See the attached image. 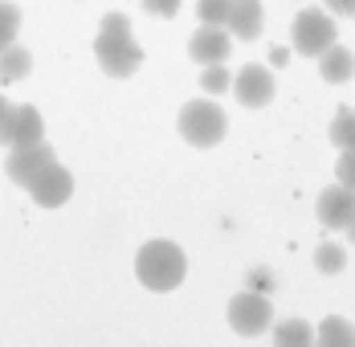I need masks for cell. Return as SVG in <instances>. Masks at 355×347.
Listing matches in <instances>:
<instances>
[{
	"mask_svg": "<svg viewBox=\"0 0 355 347\" xmlns=\"http://www.w3.org/2000/svg\"><path fill=\"white\" fill-rule=\"evenodd\" d=\"M143 12H151V17H176L180 0H143Z\"/></svg>",
	"mask_w": 355,
	"mask_h": 347,
	"instance_id": "obj_23",
	"label": "cell"
},
{
	"mask_svg": "<svg viewBox=\"0 0 355 347\" xmlns=\"http://www.w3.org/2000/svg\"><path fill=\"white\" fill-rule=\"evenodd\" d=\"M229 49H233V37H229L225 25H200L196 33L188 37V58H192L196 66H216V62H225Z\"/></svg>",
	"mask_w": 355,
	"mask_h": 347,
	"instance_id": "obj_10",
	"label": "cell"
},
{
	"mask_svg": "<svg viewBox=\"0 0 355 347\" xmlns=\"http://www.w3.org/2000/svg\"><path fill=\"white\" fill-rule=\"evenodd\" d=\"M94 58H98L103 74H110V78H131L143 66V49L135 41V33H131V21L123 12H107L103 17L98 37H94Z\"/></svg>",
	"mask_w": 355,
	"mask_h": 347,
	"instance_id": "obj_1",
	"label": "cell"
},
{
	"mask_svg": "<svg viewBox=\"0 0 355 347\" xmlns=\"http://www.w3.org/2000/svg\"><path fill=\"white\" fill-rule=\"evenodd\" d=\"M315 347H355V327L343 314H327L315 327Z\"/></svg>",
	"mask_w": 355,
	"mask_h": 347,
	"instance_id": "obj_14",
	"label": "cell"
},
{
	"mask_svg": "<svg viewBox=\"0 0 355 347\" xmlns=\"http://www.w3.org/2000/svg\"><path fill=\"white\" fill-rule=\"evenodd\" d=\"M229 327L237 331V335H261V331H270V323H274V303L261 294V290H241V294H233L229 298Z\"/></svg>",
	"mask_w": 355,
	"mask_h": 347,
	"instance_id": "obj_5",
	"label": "cell"
},
{
	"mask_svg": "<svg viewBox=\"0 0 355 347\" xmlns=\"http://www.w3.org/2000/svg\"><path fill=\"white\" fill-rule=\"evenodd\" d=\"M229 86H233V74L225 69V62L200 69V90H205V94H225Z\"/></svg>",
	"mask_w": 355,
	"mask_h": 347,
	"instance_id": "obj_19",
	"label": "cell"
},
{
	"mask_svg": "<svg viewBox=\"0 0 355 347\" xmlns=\"http://www.w3.org/2000/svg\"><path fill=\"white\" fill-rule=\"evenodd\" d=\"M180 135L192 147H216L220 139L229 135V119H225V110L216 103H205V99L184 103V110H180Z\"/></svg>",
	"mask_w": 355,
	"mask_h": 347,
	"instance_id": "obj_3",
	"label": "cell"
},
{
	"mask_svg": "<svg viewBox=\"0 0 355 347\" xmlns=\"http://www.w3.org/2000/svg\"><path fill=\"white\" fill-rule=\"evenodd\" d=\"M315 212L327 229H343L355 217V188H343V184H331L322 188L319 201H315Z\"/></svg>",
	"mask_w": 355,
	"mask_h": 347,
	"instance_id": "obj_11",
	"label": "cell"
},
{
	"mask_svg": "<svg viewBox=\"0 0 355 347\" xmlns=\"http://www.w3.org/2000/svg\"><path fill=\"white\" fill-rule=\"evenodd\" d=\"M335 176H339V184H343V188H355V147H347V151H339V164H335Z\"/></svg>",
	"mask_w": 355,
	"mask_h": 347,
	"instance_id": "obj_22",
	"label": "cell"
},
{
	"mask_svg": "<svg viewBox=\"0 0 355 347\" xmlns=\"http://www.w3.org/2000/svg\"><path fill=\"white\" fill-rule=\"evenodd\" d=\"M29 69H33V53L25 45L12 41L0 49V82H21V78H29Z\"/></svg>",
	"mask_w": 355,
	"mask_h": 347,
	"instance_id": "obj_15",
	"label": "cell"
},
{
	"mask_svg": "<svg viewBox=\"0 0 355 347\" xmlns=\"http://www.w3.org/2000/svg\"><path fill=\"white\" fill-rule=\"evenodd\" d=\"M261 21H266L261 0H229V12H225V29H229V37L253 41V37L261 33Z\"/></svg>",
	"mask_w": 355,
	"mask_h": 347,
	"instance_id": "obj_12",
	"label": "cell"
},
{
	"mask_svg": "<svg viewBox=\"0 0 355 347\" xmlns=\"http://www.w3.org/2000/svg\"><path fill=\"white\" fill-rule=\"evenodd\" d=\"M274 347H315V327L306 319H282L274 327Z\"/></svg>",
	"mask_w": 355,
	"mask_h": 347,
	"instance_id": "obj_16",
	"label": "cell"
},
{
	"mask_svg": "<svg viewBox=\"0 0 355 347\" xmlns=\"http://www.w3.org/2000/svg\"><path fill=\"white\" fill-rule=\"evenodd\" d=\"M331 143H335L339 151L355 147V110H352V106L335 110V119H331Z\"/></svg>",
	"mask_w": 355,
	"mask_h": 347,
	"instance_id": "obj_17",
	"label": "cell"
},
{
	"mask_svg": "<svg viewBox=\"0 0 355 347\" xmlns=\"http://www.w3.org/2000/svg\"><path fill=\"white\" fill-rule=\"evenodd\" d=\"M331 4V12H339V17H355V0H327Z\"/></svg>",
	"mask_w": 355,
	"mask_h": 347,
	"instance_id": "obj_24",
	"label": "cell"
},
{
	"mask_svg": "<svg viewBox=\"0 0 355 347\" xmlns=\"http://www.w3.org/2000/svg\"><path fill=\"white\" fill-rule=\"evenodd\" d=\"M8 106H12V103H8V99H0V119H4V115H8Z\"/></svg>",
	"mask_w": 355,
	"mask_h": 347,
	"instance_id": "obj_26",
	"label": "cell"
},
{
	"mask_svg": "<svg viewBox=\"0 0 355 347\" xmlns=\"http://www.w3.org/2000/svg\"><path fill=\"white\" fill-rule=\"evenodd\" d=\"M343 266H347V249H343V245L322 242L319 249H315V270H319V274H339Z\"/></svg>",
	"mask_w": 355,
	"mask_h": 347,
	"instance_id": "obj_18",
	"label": "cell"
},
{
	"mask_svg": "<svg viewBox=\"0 0 355 347\" xmlns=\"http://www.w3.org/2000/svg\"><path fill=\"white\" fill-rule=\"evenodd\" d=\"M335 37H339L335 33V21L322 8H302L294 17V25H290V45L302 58H319L327 45H335Z\"/></svg>",
	"mask_w": 355,
	"mask_h": 347,
	"instance_id": "obj_4",
	"label": "cell"
},
{
	"mask_svg": "<svg viewBox=\"0 0 355 347\" xmlns=\"http://www.w3.org/2000/svg\"><path fill=\"white\" fill-rule=\"evenodd\" d=\"M343 233H347V242L355 245V217H352V221H347V225H343Z\"/></svg>",
	"mask_w": 355,
	"mask_h": 347,
	"instance_id": "obj_25",
	"label": "cell"
},
{
	"mask_svg": "<svg viewBox=\"0 0 355 347\" xmlns=\"http://www.w3.org/2000/svg\"><path fill=\"white\" fill-rule=\"evenodd\" d=\"M233 94H237V103L249 106V110H261L266 103H274V74L266 66H245L237 78H233V86H229Z\"/></svg>",
	"mask_w": 355,
	"mask_h": 347,
	"instance_id": "obj_8",
	"label": "cell"
},
{
	"mask_svg": "<svg viewBox=\"0 0 355 347\" xmlns=\"http://www.w3.org/2000/svg\"><path fill=\"white\" fill-rule=\"evenodd\" d=\"M17 29H21V8L4 0V4H0V49H4V45H12Z\"/></svg>",
	"mask_w": 355,
	"mask_h": 347,
	"instance_id": "obj_20",
	"label": "cell"
},
{
	"mask_svg": "<svg viewBox=\"0 0 355 347\" xmlns=\"http://www.w3.org/2000/svg\"><path fill=\"white\" fill-rule=\"evenodd\" d=\"M135 274L147 290H155V294H168V290H176L184 274H188V257H184V249L176 242H147L139 249V257H135Z\"/></svg>",
	"mask_w": 355,
	"mask_h": 347,
	"instance_id": "obj_2",
	"label": "cell"
},
{
	"mask_svg": "<svg viewBox=\"0 0 355 347\" xmlns=\"http://www.w3.org/2000/svg\"><path fill=\"white\" fill-rule=\"evenodd\" d=\"M53 160H58V155H53V147L41 139V143H29V147H8V164H4V172H8L12 184L29 188L37 176L53 164Z\"/></svg>",
	"mask_w": 355,
	"mask_h": 347,
	"instance_id": "obj_6",
	"label": "cell"
},
{
	"mask_svg": "<svg viewBox=\"0 0 355 347\" xmlns=\"http://www.w3.org/2000/svg\"><path fill=\"white\" fill-rule=\"evenodd\" d=\"M45 139V119L37 115V106H8V115L0 119V143L4 147H29Z\"/></svg>",
	"mask_w": 355,
	"mask_h": 347,
	"instance_id": "obj_7",
	"label": "cell"
},
{
	"mask_svg": "<svg viewBox=\"0 0 355 347\" xmlns=\"http://www.w3.org/2000/svg\"><path fill=\"white\" fill-rule=\"evenodd\" d=\"M319 74L322 82H331V86H343V82H352L355 78V53L347 49V45H327L319 53Z\"/></svg>",
	"mask_w": 355,
	"mask_h": 347,
	"instance_id": "obj_13",
	"label": "cell"
},
{
	"mask_svg": "<svg viewBox=\"0 0 355 347\" xmlns=\"http://www.w3.org/2000/svg\"><path fill=\"white\" fill-rule=\"evenodd\" d=\"M225 12H229V0H196L200 25H225Z\"/></svg>",
	"mask_w": 355,
	"mask_h": 347,
	"instance_id": "obj_21",
	"label": "cell"
},
{
	"mask_svg": "<svg viewBox=\"0 0 355 347\" xmlns=\"http://www.w3.org/2000/svg\"><path fill=\"white\" fill-rule=\"evenodd\" d=\"M29 196H33L41 208H62L73 196V176H70V168H62V164L53 160V164H49V168L37 176L33 184H29Z\"/></svg>",
	"mask_w": 355,
	"mask_h": 347,
	"instance_id": "obj_9",
	"label": "cell"
}]
</instances>
